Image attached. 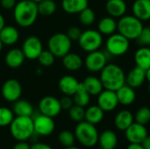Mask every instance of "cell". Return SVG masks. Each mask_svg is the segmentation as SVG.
<instances>
[{"label": "cell", "instance_id": "obj_45", "mask_svg": "<svg viewBox=\"0 0 150 149\" xmlns=\"http://www.w3.org/2000/svg\"><path fill=\"white\" fill-rule=\"evenodd\" d=\"M30 149H53L49 145L46 144V143H40V142H37L34 143L31 146Z\"/></svg>", "mask_w": 150, "mask_h": 149}, {"label": "cell", "instance_id": "obj_24", "mask_svg": "<svg viewBox=\"0 0 150 149\" xmlns=\"http://www.w3.org/2000/svg\"><path fill=\"white\" fill-rule=\"evenodd\" d=\"M134 117L132 112L127 110H123L117 113L114 119V125L119 130L125 131L134 123Z\"/></svg>", "mask_w": 150, "mask_h": 149}, {"label": "cell", "instance_id": "obj_33", "mask_svg": "<svg viewBox=\"0 0 150 149\" xmlns=\"http://www.w3.org/2000/svg\"><path fill=\"white\" fill-rule=\"evenodd\" d=\"M39 15L48 17L56 11V4L54 0H42L37 4Z\"/></svg>", "mask_w": 150, "mask_h": 149}, {"label": "cell", "instance_id": "obj_10", "mask_svg": "<svg viewBox=\"0 0 150 149\" xmlns=\"http://www.w3.org/2000/svg\"><path fill=\"white\" fill-rule=\"evenodd\" d=\"M60 100L52 96H47L40 99L39 102V111L41 114L54 118L58 116L62 111Z\"/></svg>", "mask_w": 150, "mask_h": 149}, {"label": "cell", "instance_id": "obj_53", "mask_svg": "<svg viewBox=\"0 0 150 149\" xmlns=\"http://www.w3.org/2000/svg\"><path fill=\"white\" fill-rule=\"evenodd\" d=\"M149 93H150V83H149Z\"/></svg>", "mask_w": 150, "mask_h": 149}, {"label": "cell", "instance_id": "obj_19", "mask_svg": "<svg viewBox=\"0 0 150 149\" xmlns=\"http://www.w3.org/2000/svg\"><path fill=\"white\" fill-rule=\"evenodd\" d=\"M132 10L133 15L142 22L150 19V0H135Z\"/></svg>", "mask_w": 150, "mask_h": 149}, {"label": "cell", "instance_id": "obj_31", "mask_svg": "<svg viewBox=\"0 0 150 149\" xmlns=\"http://www.w3.org/2000/svg\"><path fill=\"white\" fill-rule=\"evenodd\" d=\"M104 115L105 112L98 105H91L88 107L87 110H85L84 119L85 121L96 126L103 120Z\"/></svg>", "mask_w": 150, "mask_h": 149}, {"label": "cell", "instance_id": "obj_35", "mask_svg": "<svg viewBox=\"0 0 150 149\" xmlns=\"http://www.w3.org/2000/svg\"><path fill=\"white\" fill-rule=\"evenodd\" d=\"M14 119L12 110L7 107H0V126L4 127L10 126Z\"/></svg>", "mask_w": 150, "mask_h": 149}, {"label": "cell", "instance_id": "obj_20", "mask_svg": "<svg viewBox=\"0 0 150 149\" xmlns=\"http://www.w3.org/2000/svg\"><path fill=\"white\" fill-rule=\"evenodd\" d=\"M25 56L22 51V49L19 48H12L11 49L4 57L5 64L11 68H19L25 61Z\"/></svg>", "mask_w": 150, "mask_h": 149}, {"label": "cell", "instance_id": "obj_49", "mask_svg": "<svg viewBox=\"0 0 150 149\" xmlns=\"http://www.w3.org/2000/svg\"><path fill=\"white\" fill-rule=\"evenodd\" d=\"M146 80L150 83V68L146 70Z\"/></svg>", "mask_w": 150, "mask_h": 149}, {"label": "cell", "instance_id": "obj_16", "mask_svg": "<svg viewBox=\"0 0 150 149\" xmlns=\"http://www.w3.org/2000/svg\"><path fill=\"white\" fill-rule=\"evenodd\" d=\"M146 80V70L136 66L126 76V84L135 89L141 87Z\"/></svg>", "mask_w": 150, "mask_h": 149}, {"label": "cell", "instance_id": "obj_37", "mask_svg": "<svg viewBox=\"0 0 150 149\" xmlns=\"http://www.w3.org/2000/svg\"><path fill=\"white\" fill-rule=\"evenodd\" d=\"M75 139H76L75 134H73L71 132H69L68 130L61 132L59 136H58V140H59L60 144L65 148H69V147L74 146Z\"/></svg>", "mask_w": 150, "mask_h": 149}, {"label": "cell", "instance_id": "obj_28", "mask_svg": "<svg viewBox=\"0 0 150 149\" xmlns=\"http://www.w3.org/2000/svg\"><path fill=\"white\" fill-rule=\"evenodd\" d=\"M134 62L136 66L147 70L150 68L149 47H141L134 54Z\"/></svg>", "mask_w": 150, "mask_h": 149}, {"label": "cell", "instance_id": "obj_5", "mask_svg": "<svg viewBox=\"0 0 150 149\" xmlns=\"http://www.w3.org/2000/svg\"><path fill=\"white\" fill-rule=\"evenodd\" d=\"M75 136L83 146L92 148L98 142L99 134L95 125L87 121H81L76 126Z\"/></svg>", "mask_w": 150, "mask_h": 149}, {"label": "cell", "instance_id": "obj_6", "mask_svg": "<svg viewBox=\"0 0 150 149\" xmlns=\"http://www.w3.org/2000/svg\"><path fill=\"white\" fill-rule=\"evenodd\" d=\"M48 50L55 56L62 58L65 54L70 52L72 40L66 33L57 32L53 34L47 41Z\"/></svg>", "mask_w": 150, "mask_h": 149}, {"label": "cell", "instance_id": "obj_39", "mask_svg": "<svg viewBox=\"0 0 150 149\" xmlns=\"http://www.w3.org/2000/svg\"><path fill=\"white\" fill-rule=\"evenodd\" d=\"M55 56L49 51V50H42L37 60L39 61L40 64L43 67H50L54 62Z\"/></svg>", "mask_w": 150, "mask_h": 149}, {"label": "cell", "instance_id": "obj_43", "mask_svg": "<svg viewBox=\"0 0 150 149\" xmlns=\"http://www.w3.org/2000/svg\"><path fill=\"white\" fill-rule=\"evenodd\" d=\"M0 4L4 10H11L15 7L17 1L16 0H0Z\"/></svg>", "mask_w": 150, "mask_h": 149}, {"label": "cell", "instance_id": "obj_36", "mask_svg": "<svg viewBox=\"0 0 150 149\" xmlns=\"http://www.w3.org/2000/svg\"><path fill=\"white\" fill-rule=\"evenodd\" d=\"M69 115L70 117V119L75 121V122H81L84 120V117H85V110L83 109V107L74 105L69 110Z\"/></svg>", "mask_w": 150, "mask_h": 149}, {"label": "cell", "instance_id": "obj_52", "mask_svg": "<svg viewBox=\"0 0 150 149\" xmlns=\"http://www.w3.org/2000/svg\"><path fill=\"white\" fill-rule=\"evenodd\" d=\"M32 1H33L34 3H36V4H38V3H40V1H42V0H32Z\"/></svg>", "mask_w": 150, "mask_h": 149}, {"label": "cell", "instance_id": "obj_13", "mask_svg": "<svg viewBox=\"0 0 150 149\" xmlns=\"http://www.w3.org/2000/svg\"><path fill=\"white\" fill-rule=\"evenodd\" d=\"M34 133L41 136H48L53 133L55 128V124L53 118L40 114L33 119Z\"/></svg>", "mask_w": 150, "mask_h": 149}, {"label": "cell", "instance_id": "obj_29", "mask_svg": "<svg viewBox=\"0 0 150 149\" xmlns=\"http://www.w3.org/2000/svg\"><path fill=\"white\" fill-rule=\"evenodd\" d=\"M100 147L105 149H114L118 144V136L112 130L104 131L98 137Z\"/></svg>", "mask_w": 150, "mask_h": 149}, {"label": "cell", "instance_id": "obj_17", "mask_svg": "<svg viewBox=\"0 0 150 149\" xmlns=\"http://www.w3.org/2000/svg\"><path fill=\"white\" fill-rule=\"evenodd\" d=\"M79 85L80 83L77 81V79L69 75L63 76L62 77H61L58 83L60 90L64 95L70 96V97L76 92V90L79 88Z\"/></svg>", "mask_w": 150, "mask_h": 149}, {"label": "cell", "instance_id": "obj_47", "mask_svg": "<svg viewBox=\"0 0 150 149\" xmlns=\"http://www.w3.org/2000/svg\"><path fill=\"white\" fill-rule=\"evenodd\" d=\"M142 145L143 146L144 149H150V136H148L144 141L142 143Z\"/></svg>", "mask_w": 150, "mask_h": 149}, {"label": "cell", "instance_id": "obj_34", "mask_svg": "<svg viewBox=\"0 0 150 149\" xmlns=\"http://www.w3.org/2000/svg\"><path fill=\"white\" fill-rule=\"evenodd\" d=\"M78 14H79V20H80L81 24L83 25H86V26L91 25L96 20V13H95V11L92 9L89 8V7L83 10Z\"/></svg>", "mask_w": 150, "mask_h": 149}, {"label": "cell", "instance_id": "obj_26", "mask_svg": "<svg viewBox=\"0 0 150 149\" xmlns=\"http://www.w3.org/2000/svg\"><path fill=\"white\" fill-rule=\"evenodd\" d=\"M62 64L66 69L69 71H76L82 68L83 61L79 54L69 52L62 57Z\"/></svg>", "mask_w": 150, "mask_h": 149}, {"label": "cell", "instance_id": "obj_42", "mask_svg": "<svg viewBox=\"0 0 150 149\" xmlns=\"http://www.w3.org/2000/svg\"><path fill=\"white\" fill-rule=\"evenodd\" d=\"M60 104L62 110H69L74 105V100L70 96H66L60 99Z\"/></svg>", "mask_w": 150, "mask_h": 149}, {"label": "cell", "instance_id": "obj_3", "mask_svg": "<svg viewBox=\"0 0 150 149\" xmlns=\"http://www.w3.org/2000/svg\"><path fill=\"white\" fill-rule=\"evenodd\" d=\"M9 126L11 136L18 141H26L34 133L32 117L16 116Z\"/></svg>", "mask_w": 150, "mask_h": 149}, {"label": "cell", "instance_id": "obj_21", "mask_svg": "<svg viewBox=\"0 0 150 149\" xmlns=\"http://www.w3.org/2000/svg\"><path fill=\"white\" fill-rule=\"evenodd\" d=\"M116 95L118 97L119 104L123 105H132L136 98V93L134 91V89L127 84L123 85L118 90H116Z\"/></svg>", "mask_w": 150, "mask_h": 149}, {"label": "cell", "instance_id": "obj_46", "mask_svg": "<svg viewBox=\"0 0 150 149\" xmlns=\"http://www.w3.org/2000/svg\"><path fill=\"white\" fill-rule=\"evenodd\" d=\"M127 149H144L143 146L139 143H130Z\"/></svg>", "mask_w": 150, "mask_h": 149}, {"label": "cell", "instance_id": "obj_2", "mask_svg": "<svg viewBox=\"0 0 150 149\" xmlns=\"http://www.w3.org/2000/svg\"><path fill=\"white\" fill-rule=\"evenodd\" d=\"M100 72L99 78L105 90L116 91L126 84V74L119 65L107 63Z\"/></svg>", "mask_w": 150, "mask_h": 149}, {"label": "cell", "instance_id": "obj_30", "mask_svg": "<svg viewBox=\"0 0 150 149\" xmlns=\"http://www.w3.org/2000/svg\"><path fill=\"white\" fill-rule=\"evenodd\" d=\"M12 112L16 116H27L32 117L33 114V107L30 102L25 99H18L14 102Z\"/></svg>", "mask_w": 150, "mask_h": 149}, {"label": "cell", "instance_id": "obj_32", "mask_svg": "<svg viewBox=\"0 0 150 149\" xmlns=\"http://www.w3.org/2000/svg\"><path fill=\"white\" fill-rule=\"evenodd\" d=\"M74 104L82 107H85L90 104L91 101V95L88 93L86 89L84 88L83 83H80L79 88L76 92L73 95Z\"/></svg>", "mask_w": 150, "mask_h": 149}, {"label": "cell", "instance_id": "obj_50", "mask_svg": "<svg viewBox=\"0 0 150 149\" xmlns=\"http://www.w3.org/2000/svg\"><path fill=\"white\" fill-rule=\"evenodd\" d=\"M3 46H4V44H3L2 40H0V52H1V51H2V49H3Z\"/></svg>", "mask_w": 150, "mask_h": 149}, {"label": "cell", "instance_id": "obj_18", "mask_svg": "<svg viewBox=\"0 0 150 149\" xmlns=\"http://www.w3.org/2000/svg\"><path fill=\"white\" fill-rule=\"evenodd\" d=\"M105 10L109 16L117 18L124 16L127 10V5L125 0H107Z\"/></svg>", "mask_w": 150, "mask_h": 149}, {"label": "cell", "instance_id": "obj_7", "mask_svg": "<svg viewBox=\"0 0 150 149\" xmlns=\"http://www.w3.org/2000/svg\"><path fill=\"white\" fill-rule=\"evenodd\" d=\"M129 47V40L120 32H114L110 35L105 42V52L112 56L124 55L128 51Z\"/></svg>", "mask_w": 150, "mask_h": 149}, {"label": "cell", "instance_id": "obj_27", "mask_svg": "<svg viewBox=\"0 0 150 149\" xmlns=\"http://www.w3.org/2000/svg\"><path fill=\"white\" fill-rule=\"evenodd\" d=\"M117 30V21L111 16L101 18L98 24V31L102 35L110 36L113 34Z\"/></svg>", "mask_w": 150, "mask_h": 149}, {"label": "cell", "instance_id": "obj_54", "mask_svg": "<svg viewBox=\"0 0 150 149\" xmlns=\"http://www.w3.org/2000/svg\"><path fill=\"white\" fill-rule=\"evenodd\" d=\"M99 149H105V148H100Z\"/></svg>", "mask_w": 150, "mask_h": 149}, {"label": "cell", "instance_id": "obj_15", "mask_svg": "<svg viewBox=\"0 0 150 149\" xmlns=\"http://www.w3.org/2000/svg\"><path fill=\"white\" fill-rule=\"evenodd\" d=\"M125 135L127 140L130 143L142 144L144 140L149 136L148 130L144 125L134 122L127 129L125 130Z\"/></svg>", "mask_w": 150, "mask_h": 149}, {"label": "cell", "instance_id": "obj_8", "mask_svg": "<svg viewBox=\"0 0 150 149\" xmlns=\"http://www.w3.org/2000/svg\"><path fill=\"white\" fill-rule=\"evenodd\" d=\"M78 43L83 51L91 53L100 48L103 44V36L98 31L89 29L82 32Z\"/></svg>", "mask_w": 150, "mask_h": 149}, {"label": "cell", "instance_id": "obj_51", "mask_svg": "<svg viewBox=\"0 0 150 149\" xmlns=\"http://www.w3.org/2000/svg\"><path fill=\"white\" fill-rule=\"evenodd\" d=\"M66 149H80V148H76V147L72 146V147H69V148H66Z\"/></svg>", "mask_w": 150, "mask_h": 149}, {"label": "cell", "instance_id": "obj_38", "mask_svg": "<svg viewBox=\"0 0 150 149\" xmlns=\"http://www.w3.org/2000/svg\"><path fill=\"white\" fill-rule=\"evenodd\" d=\"M134 120L139 124L147 125L150 121V108L147 106L141 107L135 113Z\"/></svg>", "mask_w": 150, "mask_h": 149}, {"label": "cell", "instance_id": "obj_12", "mask_svg": "<svg viewBox=\"0 0 150 149\" xmlns=\"http://www.w3.org/2000/svg\"><path fill=\"white\" fill-rule=\"evenodd\" d=\"M43 47L40 38L34 35L27 37L23 42L22 51L28 60H35L39 57L40 54L42 52Z\"/></svg>", "mask_w": 150, "mask_h": 149}, {"label": "cell", "instance_id": "obj_11", "mask_svg": "<svg viewBox=\"0 0 150 149\" xmlns=\"http://www.w3.org/2000/svg\"><path fill=\"white\" fill-rule=\"evenodd\" d=\"M1 93L5 101L14 103L21 97L22 86L18 81L15 79H8L2 86Z\"/></svg>", "mask_w": 150, "mask_h": 149}, {"label": "cell", "instance_id": "obj_40", "mask_svg": "<svg viewBox=\"0 0 150 149\" xmlns=\"http://www.w3.org/2000/svg\"><path fill=\"white\" fill-rule=\"evenodd\" d=\"M137 42L141 47L150 46V26H144L137 38Z\"/></svg>", "mask_w": 150, "mask_h": 149}, {"label": "cell", "instance_id": "obj_23", "mask_svg": "<svg viewBox=\"0 0 150 149\" xmlns=\"http://www.w3.org/2000/svg\"><path fill=\"white\" fill-rule=\"evenodd\" d=\"M89 5L88 0H62V10L69 14H77Z\"/></svg>", "mask_w": 150, "mask_h": 149}, {"label": "cell", "instance_id": "obj_25", "mask_svg": "<svg viewBox=\"0 0 150 149\" xmlns=\"http://www.w3.org/2000/svg\"><path fill=\"white\" fill-rule=\"evenodd\" d=\"M83 84L91 96H98L104 90V86L100 78L94 76H87L83 80Z\"/></svg>", "mask_w": 150, "mask_h": 149}, {"label": "cell", "instance_id": "obj_14", "mask_svg": "<svg viewBox=\"0 0 150 149\" xmlns=\"http://www.w3.org/2000/svg\"><path fill=\"white\" fill-rule=\"evenodd\" d=\"M119 105L116 91L110 90H103L98 97V105L105 112H112Z\"/></svg>", "mask_w": 150, "mask_h": 149}, {"label": "cell", "instance_id": "obj_9", "mask_svg": "<svg viewBox=\"0 0 150 149\" xmlns=\"http://www.w3.org/2000/svg\"><path fill=\"white\" fill-rule=\"evenodd\" d=\"M107 61H108L107 53L104 51L96 50L88 53L84 60V65L89 71L97 73V72H100L105 67Z\"/></svg>", "mask_w": 150, "mask_h": 149}, {"label": "cell", "instance_id": "obj_48", "mask_svg": "<svg viewBox=\"0 0 150 149\" xmlns=\"http://www.w3.org/2000/svg\"><path fill=\"white\" fill-rule=\"evenodd\" d=\"M4 18L3 17V15L0 13V31L3 29V27L4 26Z\"/></svg>", "mask_w": 150, "mask_h": 149}, {"label": "cell", "instance_id": "obj_4", "mask_svg": "<svg viewBox=\"0 0 150 149\" xmlns=\"http://www.w3.org/2000/svg\"><path fill=\"white\" fill-rule=\"evenodd\" d=\"M143 27L142 21L134 15H124L117 22L118 32L129 40H137Z\"/></svg>", "mask_w": 150, "mask_h": 149}, {"label": "cell", "instance_id": "obj_22", "mask_svg": "<svg viewBox=\"0 0 150 149\" xmlns=\"http://www.w3.org/2000/svg\"><path fill=\"white\" fill-rule=\"evenodd\" d=\"M19 39V32L18 29L12 25H4L0 31V40L4 45L12 46Z\"/></svg>", "mask_w": 150, "mask_h": 149}, {"label": "cell", "instance_id": "obj_41", "mask_svg": "<svg viewBox=\"0 0 150 149\" xmlns=\"http://www.w3.org/2000/svg\"><path fill=\"white\" fill-rule=\"evenodd\" d=\"M66 34L71 40H78L82 34V31L77 26H71L68 29Z\"/></svg>", "mask_w": 150, "mask_h": 149}, {"label": "cell", "instance_id": "obj_1", "mask_svg": "<svg viewBox=\"0 0 150 149\" xmlns=\"http://www.w3.org/2000/svg\"><path fill=\"white\" fill-rule=\"evenodd\" d=\"M39 16L38 5L32 0H21L13 8V17L16 23L21 27L33 25Z\"/></svg>", "mask_w": 150, "mask_h": 149}, {"label": "cell", "instance_id": "obj_44", "mask_svg": "<svg viewBox=\"0 0 150 149\" xmlns=\"http://www.w3.org/2000/svg\"><path fill=\"white\" fill-rule=\"evenodd\" d=\"M31 146L26 141H18L12 149H30Z\"/></svg>", "mask_w": 150, "mask_h": 149}]
</instances>
